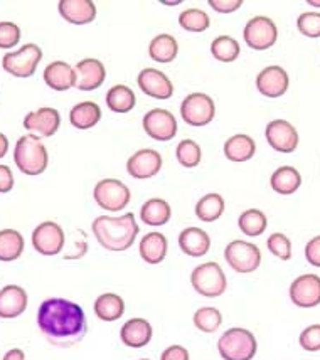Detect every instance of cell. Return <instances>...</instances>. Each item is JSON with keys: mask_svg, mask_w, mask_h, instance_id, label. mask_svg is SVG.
I'll list each match as a JSON object with an SVG mask.
<instances>
[{"mask_svg": "<svg viewBox=\"0 0 320 360\" xmlns=\"http://www.w3.org/2000/svg\"><path fill=\"white\" fill-rule=\"evenodd\" d=\"M37 327L49 344L70 349L87 337L88 320L78 303L64 298H48L37 310Z\"/></svg>", "mask_w": 320, "mask_h": 360, "instance_id": "obj_1", "label": "cell"}, {"mask_svg": "<svg viewBox=\"0 0 320 360\" xmlns=\"http://www.w3.org/2000/svg\"><path fill=\"white\" fill-rule=\"evenodd\" d=\"M91 229L100 246L112 252H123L130 250L140 233V226L136 224L135 216L132 212L123 214L120 217H96L93 221Z\"/></svg>", "mask_w": 320, "mask_h": 360, "instance_id": "obj_2", "label": "cell"}, {"mask_svg": "<svg viewBox=\"0 0 320 360\" xmlns=\"http://www.w3.org/2000/svg\"><path fill=\"white\" fill-rule=\"evenodd\" d=\"M17 169L25 175H41L48 169L49 155L39 136L29 134L17 140L14 148Z\"/></svg>", "mask_w": 320, "mask_h": 360, "instance_id": "obj_3", "label": "cell"}, {"mask_svg": "<svg viewBox=\"0 0 320 360\" xmlns=\"http://www.w3.org/2000/svg\"><path fill=\"white\" fill-rule=\"evenodd\" d=\"M217 352L224 360H253L258 352V342L250 330L234 327L217 340Z\"/></svg>", "mask_w": 320, "mask_h": 360, "instance_id": "obj_4", "label": "cell"}, {"mask_svg": "<svg viewBox=\"0 0 320 360\" xmlns=\"http://www.w3.org/2000/svg\"><path fill=\"white\" fill-rule=\"evenodd\" d=\"M192 288L206 298H217L228 288V280L223 268L215 261H207L196 266L191 274Z\"/></svg>", "mask_w": 320, "mask_h": 360, "instance_id": "obj_5", "label": "cell"}, {"mask_svg": "<svg viewBox=\"0 0 320 360\" xmlns=\"http://www.w3.org/2000/svg\"><path fill=\"white\" fill-rule=\"evenodd\" d=\"M93 199L103 211L120 212L130 204L132 192L122 180L103 179L95 186Z\"/></svg>", "mask_w": 320, "mask_h": 360, "instance_id": "obj_6", "label": "cell"}, {"mask_svg": "<svg viewBox=\"0 0 320 360\" xmlns=\"http://www.w3.org/2000/svg\"><path fill=\"white\" fill-rule=\"evenodd\" d=\"M224 259L236 273L248 274L262 264V251L253 243L236 239L224 248Z\"/></svg>", "mask_w": 320, "mask_h": 360, "instance_id": "obj_7", "label": "cell"}, {"mask_svg": "<svg viewBox=\"0 0 320 360\" xmlns=\"http://www.w3.org/2000/svg\"><path fill=\"white\" fill-rule=\"evenodd\" d=\"M42 59V49L37 44H25L19 51L7 53L2 59V68L15 78H31Z\"/></svg>", "mask_w": 320, "mask_h": 360, "instance_id": "obj_8", "label": "cell"}, {"mask_svg": "<svg viewBox=\"0 0 320 360\" xmlns=\"http://www.w3.org/2000/svg\"><path fill=\"white\" fill-rule=\"evenodd\" d=\"M181 117L191 127H206L216 117L215 100L206 93L187 94L181 105Z\"/></svg>", "mask_w": 320, "mask_h": 360, "instance_id": "obj_9", "label": "cell"}, {"mask_svg": "<svg viewBox=\"0 0 320 360\" xmlns=\"http://www.w3.org/2000/svg\"><path fill=\"white\" fill-rule=\"evenodd\" d=\"M243 39L251 49L267 51L271 46H275L276 39H279V29L270 17L256 15L245 25Z\"/></svg>", "mask_w": 320, "mask_h": 360, "instance_id": "obj_10", "label": "cell"}, {"mask_svg": "<svg viewBox=\"0 0 320 360\" xmlns=\"http://www.w3.org/2000/svg\"><path fill=\"white\" fill-rule=\"evenodd\" d=\"M142 127L151 139L157 141H170L177 135V120L174 113L164 108H153L145 113Z\"/></svg>", "mask_w": 320, "mask_h": 360, "instance_id": "obj_11", "label": "cell"}, {"mask_svg": "<svg viewBox=\"0 0 320 360\" xmlns=\"http://www.w3.org/2000/svg\"><path fill=\"white\" fill-rule=\"evenodd\" d=\"M63 227L53 221L41 222L32 233V246L42 256H56L64 248Z\"/></svg>", "mask_w": 320, "mask_h": 360, "instance_id": "obj_12", "label": "cell"}, {"mask_svg": "<svg viewBox=\"0 0 320 360\" xmlns=\"http://www.w3.org/2000/svg\"><path fill=\"white\" fill-rule=\"evenodd\" d=\"M290 300L298 308H314L320 305V276L302 274L293 280L288 290Z\"/></svg>", "mask_w": 320, "mask_h": 360, "instance_id": "obj_13", "label": "cell"}, {"mask_svg": "<svg viewBox=\"0 0 320 360\" xmlns=\"http://www.w3.org/2000/svg\"><path fill=\"white\" fill-rule=\"evenodd\" d=\"M268 145L281 153H292L298 147V131L287 120H273L264 130Z\"/></svg>", "mask_w": 320, "mask_h": 360, "instance_id": "obj_14", "label": "cell"}, {"mask_svg": "<svg viewBox=\"0 0 320 360\" xmlns=\"http://www.w3.org/2000/svg\"><path fill=\"white\" fill-rule=\"evenodd\" d=\"M59 125H61V115L56 108H49V106L31 111L24 118L25 130L32 131V135L39 136V139L41 136L42 139L53 136L59 130Z\"/></svg>", "mask_w": 320, "mask_h": 360, "instance_id": "obj_15", "label": "cell"}, {"mask_svg": "<svg viewBox=\"0 0 320 360\" xmlns=\"http://www.w3.org/2000/svg\"><path fill=\"white\" fill-rule=\"evenodd\" d=\"M162 164H164V160L157 150L142 148L128 158L127 172L139 180L152 179L160 172Z\"/></svg>", "mask_w": 320, "mask_h": 360, "instance_id": "obj_16", "label": "cell"}, {"mask_svg": "<svg viewBox=\"0 0 320 360\" xmlns=\"http://www.w3.org/2000/svg\"><path fill=\"white\" fill-rule=\"evenodd\" d=\"M136 83L147 96L155 98V100H169L174 94L172 81L155 68H145V70L140 71Z\"/></svg>", "mask_w": 320, "mask_h": 360, "instance_id": "obj_17", "label": "cell"}, {"mask_svg": "<svg viewBox=\"0 0 320 360\" xmlns=\"http://www.w3.org/2000/svg\"><path fill=\"white\" fill-rule=\"evenodd\" d=\"M76 86L79 91H95L105 83L106 68L98 59L87 58L75 66Z\"/></svg>", "mask_w": 320, "mask_h": 360, "instance_id": "obj_18", "label": "cell"}, {"mask_svg": "<svg viewBox=\"0 0 320 360\" xmlns=\"http://www.w3.org/2000/svg\"><path fill=\"white\" fill-rule=\"evenodd\" d=\"M288 72L280 66H268L256 76V89L267 98H280L287 93Z\"/></svg>", "mask_w": 320, "mask_h": 360, "instance_id": "obj_19", "label": "cell"}, {"mask_svg": "<svg viewBox=\"0 0 320 360\" xmlns=\"http://www.w3.org/2000/svg\"><path fill=\"white\" fill-rule=\"evenodd\" d=\"M29 298L23 286L7 285L0 290V319L12 320L20 316L27 308Z\"/></svg>", "mask_w": 320, "mask_h": 360, "instance_id": "obj_20", "label": "cell"}, {"mask_svg": "<svg viewBox=\"0 0 320 360\" xmlns=\"http://www.w3.org/2000/svg\"><path fill=\"white\" fill-rule=\"evenodd\" d=\"M58 11L72 25H87L96 19V6L91 0H61Z\"/></svg>", "mask_w": 320, "mask_h": 360, "instance_id": "obj_21", "label": "cell"}, {"mask_svg": "<svg viewBox=\"0 0 320 360\" xmlns=\"http://www.w3.org/2000/svg\"><path fill=\"white\" fill-rule=\"evenodd\" d=\"M152 325L145 319H132L123 323L120 330V340L130 349H142L152 340Z\"/></svg>", "mask_w": 320, "mask_h": 360, "instance_id": "obj_22", "label": "cell"}, {"mask_svg": "<svg viewBox=\"0 0 320 360\" xmlns=\"http://www.w3.org/2000/svg\"><path fill=\"white\" fill-rule=\"evenodd\" d=\"M179 248L192 258H200L211 250V238L200 227H187L179 234Z\"/></svg>", "mask_w": 320, "mask_h": 360, "instance_id": "obj_23", "label": "cell"}, {"mask_svg": "<svg viewBox=\"0 0 320 360\" xmlns=\"http://www.w3.org/2000/svg\"><path fill=\"white\" fill-rule=\"evenodd\" d=\"M44 81L54 91H68L76 86L75 68L64 61L51 63L44 70Z\"/></svg>", "mask_w": 320, "mask_h": 360, "instance_id": "obj_24", "label": "cell"}, {"mask_svg": "<svg viewBox=\"0 0 320 360\" xmlns=\"http://www.w3.org/2000/svg\"><path fill=\"white\" fill-rule=\"evenodd\" d=\"M167 238L162 233L153 231V233L145 234L142 241H140V258H142L147 264L155 266V264H160L162 261L165 259V256H167Z\"/></svg>", "mask_w": 320, "mask_h": 360, "instance_id": "obj_25", "label": "cell"}, {"mask_svg": "<svg viewBox=\"0 0 320 360\" xmlns=\"http://www.w3.org/2000/svg\"><path fill=\"white\" fill-rule=\"evenodd\" d=\"M270 186L276 194L280 195H292L300 188L302 186V175L295 167L283 165L280 169H276L271 174Z\"/></svg>", "mask_w": 320, "mask_h": 360, "instance_id": "obj_26", "label": "cell"}, {"mask_svg": "<svg viewBox=\"0 0 320 360\" xmlns=\"http://www.w3.org/2000/svg\"><path fill=\"white\" fill-rule=\"evenodd\" d=\"M172 217V209L167 200L159 199V197H153L148 199L147 202L140 209V219L143 224L152 226V227H160L165 226Z\"/></svg>", "mask_w": 320, "mask_h": 360, "instance_id": "obj_27", "label": "cell"}, {"mask_svg": "<svg viewBox=\"0 0 320 360\" xmlns=\"http://www.w3.org/2000/svg\"><path fill=\"white\" fill-rule=\"evenodd\" d=\"M93 310L101 321H117L125 314V302L117 293H103L95 300Z\"/></svg>", "mask_w": 320, "mask_h": 360, "instance_id": "obj_28", "label": "cell"}, {"mask_svg": "<svg viewBox=\"0 0 320 360\" xmlns=\"http://www.w3.org/2000/svg\"><path fill=\"white\" fill-rule=\"evenodd\" d=\"M101 120V108L95 101H83L75 105L70 111L71 125L78 130H89Z\"/></svg>", "mask_w": 320, "mask_h": 360, "instance_id": "obj_29", "label": "cell"}, {"mask_svg": "<svg viewBox=\"0 0 320 360\" xmlns=\"http://www.w3.org/2000/svg\"><path fill=\"white\" fill-rule=\"evenodd\" d=\"M256 153V143L250 135H234L226 140L224 143V155L228 160L236 162H248Z\"/></svg>", "mask_w": 320, "mask_h": 360, "instance_id": "obj_30", "label": "cell"}, {"mask_svg": "<svg viewBox=\"0 0 320 360\" xmlns=\"http://www.w3.org/2000/svg\"><path fill=\"white\" fill-rule=\"evenodd\" d=\"M179 54V44L176 37H172L170 34H159L157 37H153L148 44V56L155 63L160 64H169L177 58Z\"/></svg>", "mask_w": 320, "mask_h": 360, "instance_id": "obj_31", "label": "cell"}, {"mask_svg": "<svg viewBox=\"0 0 320 360\" xmlns=\"http://www.w3.org/2000/svg\"><path fill=\"white\" fill-rule=\"evenodd\" d=\"M24 238L15 229L0 231V261L11 263L19 259L24 252Z\"/></svg>", "mask_w": 320, "mask_h": 360, "instance_id": "obj_32", "label": "cell"}, {"mask_svg": "<svg viewBox=\"0 0 320 360\" xmlns=\"http://www.w3.org/2000/svg\"><path fill=\"white\" fill-rule=\"evenodd\" d=\"M106 106L113 111V113H128L135 108V93L125 84H115L106 93Z\"/></svg>", "mask_w": 320, "mask_h": 360, "instance_id": "obj_33", "label": "cell"}, {"mask_svg": "<svg viewBox=\"0 0 320 360\" xmlns=\"http://www.w3.org/2000/svg\"><path fill=\"white\" fill-rule=\"evenodd\" d=\"M226 202L221 194H206L196 204V216L203 222H215L223 216Z\"/></svg>", "mask_w": 320, "mask_h": 360, "instance_id": "obj_34", "label": "cell"}, {"mask_svg": "<svg viewBox=\"0 0 320 360\" xmlns=\"http://www.w3.org/2000/svg\"><path fill=\"white\" fill-rule=\"evenodd\" d=\"M267 216L260 209H248V211L241 212L240 219H238V227L248 238H258V236H262L267 231Z\"/></svg>", "mask_w": 320, "mask_h": 360, "instance_id": "obj_35", "label": "cell"}, {"mask_svg": "<svg viewBox=\"0 0 320 360\" xmlns=\"http://www.w3.org/2000/svg\"><path fill=\"white\" fill-rule=\"evenodd\" d=\"M240 53V42L231 36H219L211 42V54L219 63H234Z\"/></svg>", "mask_w": 320, "mask_h": 360, "instance_id": "obj_36", "label": "cell"}, {"mask_svg": "<svg viewBox=\"0 0 320 360\" xmlns=\"http://www.w3.org/2000/svg\"><path fill=\"white\" fill-rule=\"evenodd\" d=\"M192 321L194 327L203 333H215L223 325V315L215 307H203L196 310Z\"/></svg>", "mask_w": 320, "mask_h": 360, "instance_id": "obj_37", "label": "cell"}, {"mask_svg": "<svg viewBox=\"0 0 320 360\" xmlns=\"http://www.w3.org/2000/svg\"><path fill=\"white\" fill-rule=\"evenodd\" d=\"M179 24L187 32H204L211 25V19L200 8H187L179 15Z\"/></svg>", "mask_w": 320, "mask_h": 360, "instance_id": "obj_38", "label": "cell"}, {"mask_svg": "<svg viewBox=\"0 0 320 360\" xmlns=\"http://www.w3.org/2000/svg\"><path fill=\"white\" fill-rule=\"evenodd\" d=\"M176 157L177 162L186 169H196L200 164V158H203V152L198 141L194 140H182L176 148Z\"/></svg>", "mask_w": 320, "mask_h": 360, "instance_id": "obj_39", "label": "cell"}, {"mask_svg": "<svg viewBox=\"0 0 320 360\" xmlns=\"http://www.w3.org/2000/svg\"><path fill=\"white\" fill-rule=\"evenodd\" d=\"M267 248L273 256H276L281 261H288L292 258V243L285 234L273 233L268 236Z\"/></svg>", "mask_w": 320, "mask_h": 360, "instance_id": "obj_40", "label": "cell"}, {"mask_svg": "<svg viewBox=\"0 0 320 360\" xmlns=\"http://www.w3.org/2000/svg\"><path fill=\"white\" fill-rule=\"evenodd\" d=\"M297 29L310 39L320 37V12H304L297 19Z\"/></svg>", "mask_w": 320, "mask_h": 360, "instance_id": "obj_41", "label": "cell"}, {"mask_svg": "<svg viewBox=\"0 0 320 360\" xmlns=\"http://www.w3.org/2000/svg\"><path fill=\"white\" fill-rule=\"evenodd\" d=\"M20 29L14 22H0V49H12L19 44Z\"/></svg>", "mask_w": 320, "mask_h": 360, "instance_id": "obj_42", "label": "cell"}, {"mask_svg": "<svg viewBox=\"0 0 320 360\" xmlns=\"http://www.w3.org/2000/svg\"><path fill=\"white\" fill-rule=\"evenodd\" d=\"M300 347L307 352H319L320 350V323L310 325L300 333Z\"/></svg>", "mask_w": 320, "mask_h": 360, "instance_id": "obj_43", "label": "cell"}, {"mask_svg": "<svg viewBox=\"0 0 320 360\" xmlns=\"http://www.w3.org/2000/svg\"><path fill=\"white\" fill-rule=\"evenodd\" d=\"M305 259L309 261V264H312L315 268H320V236L310 239L305 246Z\"/></svg>", "mask_w": 320, "mask_h": 360, "instance_id": "obj_44", "label": "cell"}, {"mask_svg": "<svg viewBox=\"0 0 320 360\" xmlns=\"http://www.w3.org/2000/svg\"><path fill=\"white\" fill-rule=\"evenodd\" d=\"M209 6L219 14H231L243 6V0H209Z\"/></svg>", "mask_w": 320, "mask_h": 360, "instance_id": "obj_45", "label": "cell"}, {"mask_svg": "<svg viewBox=\"0 0 320 360\" xmlns=\"http://www.w3.org/2000/svg\"><path fill=\"white\" fill-rule=\"evenodd\" d=\"M160 360H189V352L182 345H170L162 352Z\"/></svg>", "mask_w": 320, "mask_h": 360, "instance_id": "obj_46", "label": "cell"}, {"mask_svg": "<svg viewBox=\"0 0 320 360\" xmlns=\"http://www.w3.org/2000/svg\"><path fill=\"white\" fill-rule=\"evenodd\" d=\"M14 187V175L11 167L0 165V194H7Z\"/></svg>", "mask_w": 320, "mask_h": 360, "instance_id": "obj_47", "label": "cell"}, {"mask_svg": "<svg viewBox=\"0 0 320 360\" xmlns=\"http://www.w3.org/2000/svg\"><path fill=\"white\" fill-rule=\"evenodd\" d=\"M2 360H25V354H24V350H20V349H12V350H8L6 355H4Z\"/></svg>", "mask_w": 320, "mask_h": 360, "instance_id": "obj_48", "label": "cell"}, {"mask_svg": "<svg viewBox=\"0 0 320 360\" xmlns=\"http://www.w3.org/2000/svg\"><path fill=\"white\" fill-rule=\"evenodd\" d=\"M8 152V139L4 134H0V158H4Z\"/></svg>", "mask_w": 320, "mask_h": 360, "instance_id": "obj_49", "label": "cell"}, {"mask_svg": "<svg viewBox=\"0 0 320 360\" xmlns=\"http://www.w3.org/2000/svg\"><path fill=\"white\" fill-rule=\"evenodd\" d=\"M309 6H314V7H320V2H315V0H309Z\"/></svg>", "mask_w": 320, "mask_h": 360, "instance_id": "obj_50", "label": "cell"}, {"mask_svg": "<svg viewBox=\"0 0 320 360\" xmlns=\"http://www.w3.org/2000/svg\"><path fill=\"white\" fill-rule=\"evenodd\" d=\"M140 360H151V359H140Z\"/></svg>", "mask_w": 320, "mask_h": 360, "instance_id": "obj_51", "label": "cell"}]
</instances>
